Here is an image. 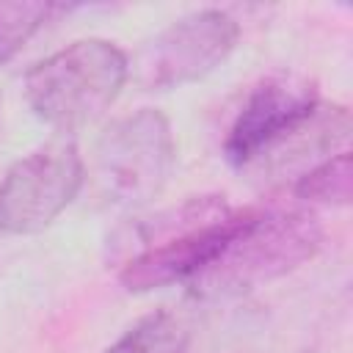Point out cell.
I'll use <instances>...</instances> for the list:
<instances>
[{"label":"cell","mask_w":353,"mask_h":353,"mask_svg":"<svg viewBox=\"0 0 353 353\" xmlns=\"http://www.w3.org/2000/svg\"><path fill=\"white\" fill-rule=\"evenodd\" d=\"M251 212H254V207L232 210L223 218L199 223L193 229H185L165 240L152 243L149 248L132 254L124 262L119 281L130 292H149L157 287H168L174 281H190L243 229V223L251 218Z\"/></svg>","instance_id":"52a82bcc"},{"label":"cell","mask_w":353,"mask_h":353,"mask_svg":"<svg viewBox=\"0 0 353 353\" xmlns=\"http://www.w3.org/2000/svg\"><path fill=\"white\" fill-rule=\"evenodd\" d=\"M127 74V55L113 41L83 39L39 61L25 74V97L41 121L74 130L119 97Z\"/></svg>","instance_id":"7a4b0ae2"},{"label":"cell","mask_w":353,"mask_h":353,"mask_svg":"<svg viewBox=\"0 0 353 353\" xmlns=\"http://www.w3.org/2000/svg\"><path fill=\"white\" fill-rule=\"evenodd\" d=\"M0 127H3V102H0Z\"/></svg>","instance_id":"7c38bea8"},{"label":"cell","mask_w":353,"mask_h":353,"mask_svg":"<svg viewBox=\"0 0 353 353\" xmlns=\"http://www.w3.org/2000/svg\"><path fill=\"white\" fill-rule=\"evenodd\" d=\"M83 185V157L66 138H55L17 160L0 182V232L33 234L50 226Z\"/></svg>","instance_id":"277c9868"},{"label":"cell","mask_w":353,"mask_h":353,"mask_svg":"<svg viewBox=\"0 0 353 353\" xmlns=\"http://www.w3.org/2000/svg\"><path fill=\"white\" fill-rule=\"evenodd\" d=\"M171 163L174 135L168 119L154 108H141L102 132L97 182L116 204H143L165 185Z\"/></svg>","instance_id":"3957f363"},{"label":"cell","mask_w":353,"mask_h":353,"mask_svg":"<svg viewBox=\"0 0 353 353\" xmlns=\"http://www.w3.org/2000/svg\"><path fill=\"white\" fill-rule=\"evenodd\" d=\"M320 221L306 210H254L243 229L188 284L199 298H232L268 284L317 254Z\"/></svg>","instance_id":"6da1fadb"},{"label":"cell","mask_w":353,"mask_h":353,"mask_svg":"<svg viewBox=\"0 0 353 353\" xmlns=\"http://www.w3.org/2000/svg\"><path fill=\"white\" fill-rule=\"evenodd\" d=\"M188 345H190L188 323L174 312L160 309L130 325L108 347V353H185Z\"/></svg>","instance_id":"9c48e42d"},{"label":"cell","mask_w":353,"mask_h":353,"mask_svg":"<svg viewBox=\"0 0 353 353\" xmlns=\"http://www.w3.org/2000/svg\"><path fill=\"white\" fill-rule=\"evenodd\" d=\"M295 196L306 204H347L350 199V154L339 152L312 165L295 179Z\"/></svg>","instance_id":"30bf717a"},{"label":"cell","mask_w":353,"mask_h":353,"mask_svg":"<svg viewBox=\"0 0 353 353\" xmlns=\"http://www.w3.org/2000/svg\"><path fill=\"white\" fill-rule=\"evenodd\" d=\"M52 14L47 3H0V63H6Z\"/></svg>","instance_id":"8fae6325"},{"label":"cell","mask_w":353,"mask_h":353,"mask_svg":"<svg viewBox=\"0 0 353 353\" xmlns=\"http://www.w3.org/2000/svg\"><path fill=\"white\" fill-rule=\"evenodd\" d=\"M350 132V113L342 105H317L301 124L284 132L265 154H259L248 168H259L273 176L303 168V174L331 157V149L345 143ZM298 179V176H295Z\"/></svg>","instance_id":"ba28073f"},{"label":"cell","mask_w":353,"mask_h":353,"mask_svg":"<svg viewBox=\"0 0 353 353\" xmlns=\"http://www.w3.org/2000/svg\"><path fill=\"white\" fill-rule=\"evenodd\" d=\"M237 36V22L218 8L188 14L157 33L138 52L135 80L149 91H165L193 83L229 58Z\"/></svg>","instance_id":"5b68a950"},{"label":"cell","mask_w":353,"mask_h":353,"mask_svg":"<svg viewBox=\"0 0 353 353\" xmlns=\"http://www.w3.org/2000/svg\"><path fill=\"white\" fill-rule=\"evenodd\" d=\"M320 105L314 83L298 74H279L259 83L237 113L223 152L234 168H248L284 132L301 124Z\"/></svg>","instance_id":"8992f818"}]
</instances>
